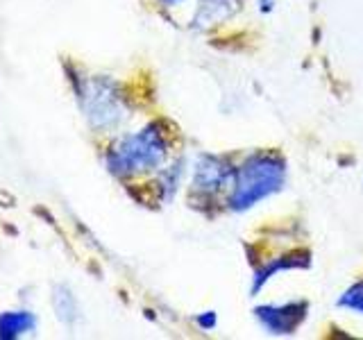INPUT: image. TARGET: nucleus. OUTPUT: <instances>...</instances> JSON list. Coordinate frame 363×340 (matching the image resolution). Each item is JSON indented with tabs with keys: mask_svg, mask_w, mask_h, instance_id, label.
<instances>
[{
	"mask_svg": "<svg viewBox=\"0 0 363 340\" xmlns=\"http://www.w3.org/2000/svg\"><path fill=\"white\" fill-rule=\"evenodd\" d=\"M168 152V145L164 139V132L157 125H147V128L134 132L111 147L107 164L111 173L116 175H136L147 173L164 164Z\"/></svg>",
	"mask_w": 363,
	"mask_h": 340,
	"instance_id": "f03ea898",
	"label": "nucleus"
},
{
	"mask_svg": "<svg viewBox=\"0 0 363 340\" xmlns=\"http://www.w3.org/2000/svg\"><path fill=\"white\" fill-rule=\"evenodd\" d=\"M52 302H55V309H57V313H60L62 320L68 322V324H73L75 317H77V304H75V298L71 295V290L64 288V286L55 288Z\"/></svg>",
	"mask_w": 363,
	"mask_h": 340,
	"instance_id": "6e6552de",
	"label": "nucleus"
},
{
	"mask_svg": "<svg viewBox=\"0 0 363 340\" xmlns=\"http://www.w3.org/2000/svg\"><path fill=\"white\" fill-rule=\"evenodd\" d=\"M37 327V317L30 311H5L0 313V338L14 340L30 334Z\"/></svg>",
	"mask_w": 363,
	"mask_h": 340,
	"instance_id": "0eeeda50",
	"label": "nucleus"
},
{
	"mask_svg": "<svg viewBox=\"0 0 363 340\" xmlns=\"http://www.w3.org/2000/svg\"><path fill=\"white\" fill-rule=\"evenodd\" d=\"M286 181V164L277 154H252L234 173L230 207L234 211H247L259 202L275 196Z\"/></svg>",
	"mask_w": 363,
	"mask_h": 340,
	"instance_id": "f257e3e1",
	"label": "nucleus"
},
{
	"mask_svg": "<svg viewBox=\"0 0 363 340\" xmlns=\"http://www.w3.org/2000/svg\"><path fill=\"white\" fill-rule=\"evenodd\" d=\"M243 7V0H200L196 14L191 18V28L198 32H209L234 18Z\"/></svg>",
	"mask_w": 363,
	"mask_h": 340,
	"instance_id": "423d86ee",
	"label": "nucleus"
},
{
	"mask_svg": "<svg viewBox=\"0 0 363 340\" xmlns=\"http://www.w3.org/2000/svg\"><path fill=\"white\" fill-rule=\"evenodd\" d=\"M196 322H198L202 329H207V332H209V329L216 327V322H218V320H216V313H213V311H207L204 315H198V317H196Z\"/></svg>",
	"mask_w": 363,
	"mask_h": 340,
	"instance_id": "9b49d317",
	"label": "nucleus"
},
{
	"mask_svg": "<svg viewBox=\"0 0 363 340\" xmlns=\"http://www.w3.org/2000/svg\"><path fill=\"white\" fill-rule=\"evenodd\" d=\"M164 5H168V7H173V5H179V3H184V0H162Z\"/></svg>",
	"mask_w": 363,
	"mask_h": 340,
	"instance_id": "ddd939ff",
	"label": "nucleus"
},
{
	"mask_svg": "<svg viewBox=\"0 0 363 340\" xmlns=\"http://www.w3.org/2000/svg\"><path fill=\"white\" fill-rule=\"evenodd\" d=\"M234 181V170L230 164L220 157L213 154H200L196 166H193V179L191 188L200 193V196H216L225 186H232Z\"/></svg>",
	"mask_w": 363,
	"mask_h": 340,
	"instance_id": "39448f33",
	"label": "nucleus"
},
{
	"mask_svg": "<svg viewBox=\"0 0 363 340\" xmlns=\"http://www.w3.org/2000/svg\"><path fill=\"white\" fill-rule=\"evenodd\" d=\"M79 105L94 130H111L125 118V100L107 77H89L77 89Z\"/></svg>",
	"mask_w": 363,
	"mask_h": 340,
	"instance_id": "7ed1b4c3",
	"label": "nucleus"
},
{
	"mask_svg": "<svg viewBox=\"0 0 363 340\" xmlns=\"http://www.w3.org/2000/svg\"><path fill=\"white\" fill-rule=\"evenodd\" d=\"M306 302H286V304H266L257 306L255 317L270 336H291L306 317Z\"/></svg>",
	"mask_w": 363,
	"mask_h": 340,
	"instance_id": "20e7f679",
	"label": "nucleus"
},
{
	"mask_svg": "<svg viewBox=\"0 0 363 340\" xmlns=\"http://www.w3.org/2000/svg\"><path fill=\"white\" fill-rule=\"evenodd\" d=\"M259 3H261V9H264V11L272 9V0H259Z\"/></svg>",
	"mask_w": 363,
	"mask_h": 340,
	"instance_id": "f8f14e48",
	"label": "nucleus"
},
{
	"mask_svg": "<svg viewBox=\"0 0 363 340\" xmlns=\"http://www.w3.org/2000/svg\"><path fill=\"white\" fill-rule=\"evenodd\" d=\"M340 309H347L352 313L363 315V281H357L354 286H350L343 295L338 298Z\"/></svg>",
	"mask_w": 363,
	"mask_h": 340,
	"instance_id": "1a4fd4ad",
	"label": "nucleus"
},
{
	"mask_svg": "<svg viewBox=\"0 0 363 340\" xmlns=\"http://www.w3.org/2000/svg\"><path fill=\"white\" fill-rule=\"evenodd\" d=\"M179 177H182V162L175 164V166H170L164 177H162V193H164V198H173L175 196V191L179 186Z\"/></svg>",
	"mask_w": 363,
	"mask_h": 340,
	"instance_id": "9d476101",
	"label": "nucleus"
}]
</instances>
